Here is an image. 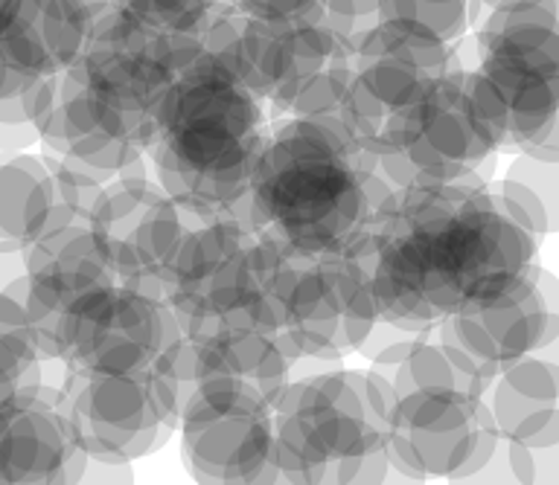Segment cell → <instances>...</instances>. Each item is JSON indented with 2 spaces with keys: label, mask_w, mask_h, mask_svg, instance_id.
I'll return each mask as SVG.
<instances>
[{
  "label": "cell",
  "mask_w": 559,
  "mask_h": 485,
  "mask_svg": "<svg viewBox=\"0 0 559 485\" xmlns=\"http://www.w3.org/2000/svg\"><path fill=\"white\" fill-rule=\"evenodd\" d=\"M271 113L225 61L201 50L155 108L143 155L157 186L192 225L248 221V190Z\"/></svg>",
  "instance_id": "obj_3"
},
{
  "label": "cell",
  "mask_w": 559,
  "mask_h": 485,
  "mask_svg": "<svg viewBox=\"0 0 559 485\" xmlns=\"http://www.w3.org/2000/svg\"><path fill=\"white\" fill-rule=\"evenodd\" d=\"M26 320L38 355H50L52 326L79 296L117 282L99 235L85 218H70L24 247Z\"/></svg>",
  "instance_id": "obj_17"
},
{
  "label": "cell",
  "mask_w": 559,
  "mask_h": 485,
  "mask_svg": "<svg viewBox=\"0 0 559 485\" xmlns=\"http://www.w3.org/2000/svg\"><path fill=\"white\" fill-rule=\"evenodd\" d=\"M216 3L218 0H111L114 9L173 35H199Z\"/></svg>",
  "instance_id": "obj_26"
},
{
  "label": "cell",
  "mask_w": 559,
  "mask_h": 485,
  "mask_svg": "<svg viewBox=\"0 0 559 485\" xmlns=\"http://www.w3.org/2000/svg\"><path fill=\"white\" fill-rule=\"evenodd\" d=\"M454 68H463L454 44L400 17H382L353 52L358 82L384 117L428 94Z\"/></svg>",
  "instance_id": "obj_18"
},
{
  "label": "cell",
  "mask_w": 559,
  "mask_h": 485,
  "mask_svg": "<svg viewBox=\"0 0 559 485\" xmlns=\"http://www.w3.org/2000/svg\"><path fill=\"white\" fill-rule=\"evenodd\" d=\"M271 457L283 483H384L388 425L370 373L332 369L288 381L271 408Z\"/></svg>",
  "instance_id": "obj_6"
},
{
  "label": "cell",
  "mask_w": 559,
  "mask_h": 485,
  "mask_svg": "<svg viewBox=\"0 0 559 485\" xmlns=\"http://www.w3.org/2000/svg\"><path fill=\"white\" fill-rule=\"evenodd\" d=\"M17 7H21V0H0V33L12 24V17L17 15Z\"/></svg>",
  "instance_id": "obj_29"
},
{
  "label": "cell",
  "mask_w": 559,
  "mask_h": 485,
  "mask_svg": "<svg viewBox=\"0 0 559 485\" xmlns=\"http://www.w3.org/2000/svg\"><path fill=\"white\" fill-rule=\"evenodd\" d=\"M475 3L484 9H489V7H498V3H513V0H475Z\"/></svg>",
  "instance_id": "obj_30"
},
{
  "label": "cell",
  "mask_w": 559,
  "mask_h": 485,
  "mask_svg": "<svg viewBox=\"0 0 559 485\" xmlns=\"http://www.w3.org/2000/svg\"><path fill=\"white\" fill-rule=\"evenodd\" d=\"M391 192L373 143L332 122L280 117L253 166L248 218L292 256H356Z\"/></svg>",
  "instance_id": "obj_2"
},
{
  "label": "cell",
  "mask_w": 559,
  "mask_h": 485,
  "mask_svg": "<svg viewBox=\"0 0 559 485\" xmlns=\"http://www.w3.org/2000/svg\"><path fill=\"white\" fill-rule=\"evenodd\" d=\"M475 0H379V21L400 17L431 29L443 41L457 44L478 21Z\"/></svg>",
  "instance_id": "obj_25"
},
{
  "label": "cell",
  "mask_w": 559,
  "mask_h": 485,
  "mask_svg": "<svg viewBox=\"0 0 559 485\" xmlns=\"http://www.w3.org/2000/svg\"><path fill=\"white\" fill-rule=\"evenodd\" d=\"M201 50L199 35L160 33L111 7L87 26L68 73L108 108L152 125L175 73Z\"/></svg>",
  "instance_id": "obj_11"
},
{
  "label": "cell",
  "mask_w": 559,
  "mask_h": 485,
  "mask_svg": "<svg viewBox=\"0 0 559 485\" xmlns=\"http://www.w3.org/2000/svg\"><path fill=\"white\" fill-rule=\"evenodd\" d=\"M181 338L169 305L108 282L59 314L47 357H56L76 375L148 373Z\"/></svg>",
  "instance_id": "obj_9"
},
{
  "label": "cell",
  "mask_w": 559,
  "mask_h": 485,
  "mask_svg": "<svg viewBox=\"0 0 559 485\" xmlns=\"http://www.w3.org/2000/svg\"><path fill=\"white\" fill-rule=\"evenodd\" d=\"M295 259L248 221L192 225L169 270L166 305L187 340L234 329L280 335Z\"/></svg>",
  "instance_id": "obj_5"
},
{
  "label": "cell",
  "mask_w": 559,
  "mask_h": 485,
  "mask_svg": "<svg viewBox=\"0 0 559 485\" xmlns=\"http://www.w3.org/2000/svg\"><path fill=\"white\" fill-rule=\"evenodd\" d=\"M557 163L522 151L507 178L489 183L498 207L536 242L557 230Z\"/></svg>",
  "instance_id": "obj_24"
},
{
  "label": "cell",
  "mask_w": 559,
  "mask_h": 485,
  "mask_svg": "<svg viewBox=\"0 0 559 485\" xmlns=\"http://www.w3.org/2000/svg\"><path fill=\"white\" fill-rule=\"evenodd\" d=\"M300 361L283 335L253 329L192 340V390L274 408Z\"/></svg>",
  "instance_id": "obj_20"
},
{
  "label": "cell",
  "mask_w": 559,
  "mask_h": 485,
  "mask_svg": "<svg viewBox=\"0 0 559 485\" xmlns=\"http://www.w3.org/2000/svg\"><path fill=\"white\" fill-rule=\"evenodd\" d=\"M183 460L201 483H274L271 408L190 390L181 408Z\"/></svg>",
  "instance_id": "obj_16"
},
{
  "label": "cell",
  "mask_w": 559,
  "mask_h": 485,
  "mask_svg": "<svg viewBox=\"0 0 559 485\" xmlns=\"http://www.w3.org/2000/svg\"><path fill=\"white\" fill-rule=\"evenodd\" d=\"M204 52L225 61L236 78L260 96L269 113L283 117L292 96L330 61L353 59L309 15L262 21L218 0L201 26Z\"/></svg>",
  "instance_id": "obj_10"
},
{
  "label": "cell",
  "mask_w": 559,
  "mask_h": 485,
  "mask_svg": "<svg viewBox=\"0 0 559 485\" xmlns=\"http://www.w3.org/2000/svg\"><path fill=\"white\" fill-rule=\"evenodd\" d=\"M379 323L373 286L356 256H297L280 312V335L297 357L338 364L361 352Z\"/></svg>",
  "instance_id": "obj_13"
},
{
  "label": "cell",
  "mask_w": 559,
  "mask_h": 485,
  "mask_svg": "<svg viewBox=\"0 0 559 485\" xmlns=\"http://www.w3.org/2000/svg\"><path fill=\"white\" fill-rule=\"evenodd\" d=\"M41 390L59 404L87 460L103 465H126L157 451L187 401V392L157 369L76 375L56 357L41 364Z\"/></svg>",
  "instance_id": "obj_8"
},
{
  "label": "cell",
  "mask_w": 559,
  "mask_h": 485,
  "mask_svg": "<svg viewBox=\"0 0 559 485\" xmlns=\"http://www.w3.org/2000/svg\"><path fill=\"white\" fill-rule=\"evenodd\" d=\"M91 17L76 0H21L12 24L0 33V59L29 82L59 76L76 61Z\"/></svg>",
  "instance_id": "obj_22"
},
{
  "label": "cell",
  "mask_w": 559,
  "mask_h": 485,
  "mask_svg": "<svg viewBox=\"0 0 559 485\" xmlns=\"http://www.w3.org/2000/svg\"><path fill=\"white\" fill-rule=\"evenodd\" d=\"M431 331L463 364L489 381L519 357L557 347V282L548 270L527 265L498 294L454 312Z\"/></svg>",
  "instance_id": "obj_15"
},
{
  "label": "cell",
  "mask_w": 559,
  "mask_h": 485,
  "mask_svg": "<svg viewBox=\"0 0 559 485\" xmlns=\"http://www.w3.org/2000/svg\"><path fill=\"white\" fill-rule=\"evenodd\" d=\"M225 3H230V7L245 12V15L262 17V21L309 15L314 7V0H225Z\"/></svg>",
  "instance_id": "obj_28"
},
{
  "label": "cell",
  "mask_w": 559,
  "mask_h": 485,
  "mask_svg": "<svg viewBox=\"0 0 559 485\" xmlns=\"http://www.w3.org/2000/svg\"><path fill=\"white\" fill-rule=\"evenodd\" d=\"M501 439L533 451L559 445V369L554 347L524 355L489 378L484 390Z\"/></svg>",
  "instance_id": "obj_21"
},
{
  "label": "cell",
  "mask_w": 559,
  "mask_h": 485,
  "mask_svg": "<svg viewBox=\"0 0 559 485\" xmlns=\"http://www.w3.org/2000/svg\"><path fill=\"white\" fill-rule=\"evenodd\" d=\"M85 221L99 235L114 279L166 303L175 256L192 221L148 174L105 183Z\"/></svg>",
  "instance_id": "obj_14"
},
{
  "label": "cell",
  "mask_w": 559,
  "mask_h": 485,
  "mask_svg": "<svg viewBox=\"0 0 559 485\" xmlns=\"http://www.w3.org/2000/svg\"><path fill=\"white\" fill-rule=\"evenodd\" d=\"M85 471V451L47 392L0 399V483H73Z\"/></svg>",
  "instance_id": "obj_19"
},
{
  "label": "cell",
  "mask_w": 559,
  "mask_h": 485,
  "mask_svg": "<svg viewBox=\"0 0 559 485\" xmlns=\"http://www.w3.org/2000/svg\"><path fill=\"white\" fill-rule=\"evenodd\" d=\"M384 425L391 471L414 480H475L498 445L487 401L469 390L388 392Z\"/></svg>",
  "instance_id": "obj_12"
},
{
  "label": "cell",
  "mask_w": 559,
  "mask_h": 485,
  "mask_svg": "<svg viewBox=\"0 0 559 485\" xmlns=\"http://www.w3.org/2000/svg\"><path fill=\"white\" fill-rule=\"evenodd\" d=\"M73 209L64 204L47 157H0V244L26 247L52 227L64 225Z\"/></svg>",
  "instance_id": "obj_23"
},
{
  "label": "cell",
  "mask_w": 559,
  "mask_h": 485,
  "mask_svg": "<svg viewBox=\"0 0 559 485\" xmlns=\"http://www.w3.org/2000/svg\"><path fill=\"white\" fill-rule=\"evenodd\" d=\"M309 17L353 56L365 35L379 24V0H314Z\"/></svg>",
  "instance_id": "obj_27"
},
{
  "label": "cell",
  "mask_w": 559,
  "mask_h": 485,
  "mask_svg": "<svg viewBox=\"0 0 559 485\" xmlns=\"http://www.w3.org/2000/svg\"><path fill=\"white\" fill-rule=\"evenodd\" d=\"M501 148L498 131L475 102L463 68L428 94L382 120L373 137L376 163L393 190L484 181Z\"/></svg>",
  "instance_id": "obj_7"
},
{
  "label": "cell",
  "mask_w": 559,
  "mask_h": 485,
  "mask_svg": "<svg viewBox=\"0 0 559 485\" xmlns=\"http://www.w3.org/2000/svg\"><path fill=\"white\" fill-rule=\"evenodd\" d=\"M536 244L498 207L489 181H463L393 190L356 259L382 323L419 335L510 286L533 265Z\"/></svg>",
  "instance_id": "obj_1"
},
{
  "label": "cell",
  "mask_w": 559,
  "mask_h": 485,
  "mask_svg": "<svg viewBox=\"0 0 559 485\" xmlns=\"http://www.w3.org/2000/svg\"><path fill=\"white\" fill-rule=\"evenodd\" d=\"M475 29V64L463 76L501 146L559 160V3H498Z\"/></svg>",
  "instance_id": "obj_4"
}]
</instances>
